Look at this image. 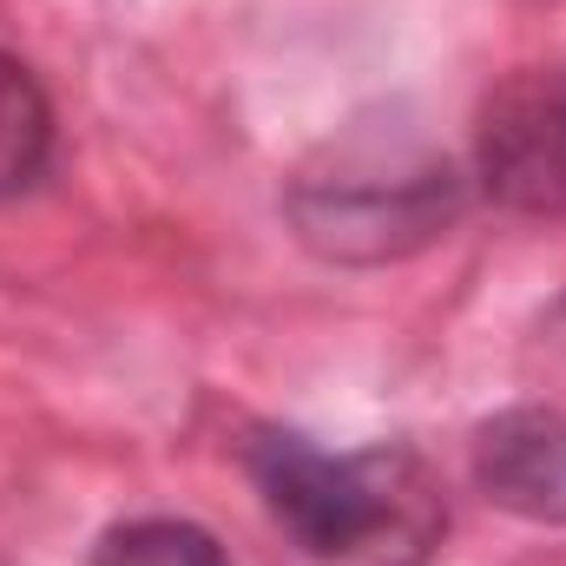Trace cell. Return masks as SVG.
Here are the masks:
<instances>
[{"label": "cell", "mask_w": 566, "mask_h": 566, "mask_svg": "<svg viewBox=\"0 0 566 566\" xmlns=\"http://www.w3.org/2000/svg\"><path fill=\"white\" fill-rule=\"evenodd\" d=\"M468 468L494 507L534 527H566V409L521 402V409L488 416L474 428Z\"/></svg>", "instance_id": "4"}, {"label": "cell", "mask_w": 566, "mask_h": 566, "mask_svg": "<svg viewBox=\"0 0 566 566\" xmlns=\"http://www.w3.org/2000/svg\"><path fill=\"white\" fill-rule=\"evenodd\" d=\"M53 106L40 93V80L27 73V60H13L0 46V198H20L46 178L53 165Z\"/></svg>", "instance_id": "5"}, {"label": "cell", "mask_w": 566, "mask_h": 566, "mask_svg": "<svg viewBox=\"0 0 566 566\" xmlns=\"http://www.w3.org/2000/svg\"><path fill=\"white\" fill-rule=\"evenodd\" d=\"M481 191L527 218H566V66L514 73L474 126Z\"/></svg>", "instance_id": "3"}, {"label": "cell", "mask_w": 566, "mask_h": 566, "mask_svg": "<svg viewBox=\"0 0 566 566\" xmlns=\"http://www.w3.org/2000/svg\"><path fill=\"white\" fill-rule=\"evenodd\" d=\"M93 566H231L224 541L198 521L178 514H139V521H113L93 547Z\"/></svg>", "instance_id": "6"}, {"label": "cell", "mask_w": 566, "mask_h": 566, "mask_svg": "<svg viewBox=\"0 0 566 566\" xmlns=\"http://www.w3.org/2000/svg\"><path fill=\"white\" fill-rule=\"evenodd\" d=\"M244 468L264 514L310 566H422L448 527L434 474L402 441L329 454L296 428H258Z\"/></svg>", "instance_id": "1"}, {"label": "cell", "mask_w": 566, "mask_h": 566, "mask_svg": "<svg viewBox=\"0 0 566 566\" xmlns=\"http://www.w3.org/2000/svg\"><path fill=\"white\" fill-rule=\"evenodd\" d=\"M461 205L468 191L448 151L389 139H356L343 151L329 145V165H310L290 185V224L329 264L409 258L434 238H448Z\"/></svg>", "instance_id": "2"}]
</instances>
